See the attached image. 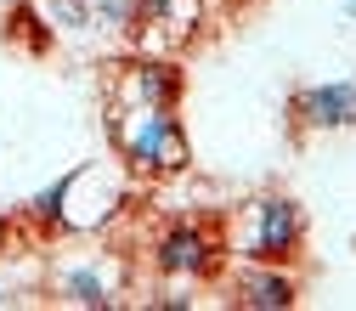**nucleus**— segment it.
Returning a JSON list of instances; mask_svg holds the SVG:
<instances>
[{
	"mask_svg": "<svg viewBox=\"0 0 356 311\" xmlns=\"http://www.w3.org/2000/svg\"><path fill=\"white\" fill-rule=\"evenodd\" d=\"M6 40L17 51H29V57H46L57 46V29L46 23V12H40L34 0H17V6L6 12Z\"/></svg>",
	"mask_w": 356,
	"mask_h": 311,
	"instance_id": "nucleus-8",
	"label": "nucleus"
},
{
	"mask_svg": "<svg viewBox=\"0 0 356 311\" xmlns=\"http://www.w3.org/2000/svg\"><path fill=\"white\" fill-rule=\"evenodd\" d=\"M153 305H164V311H193V305H198V300H193V294H187V289H170V294H159V300H153Z\"/></svg>",
	"mask_w": 356,
	"mask_h": 311,
	"instance_id": "nucleus-12",
	"label": "nucleus"
},
{
	"mask_svg": "<svg viewBox=\"0 0 356 311\" xmlns=\"http://www.w3.org/2000/svg\"><path fill=\"white\" fill-rule=\"evenodd\" d=\"M345 17H350V23H356V0H345Z\"/></svg>",
	"mask_w": 356,
	"mask_h": 311,
	"instance_id": "nucleus-14",
	"label": "nucleus"
},
{
	"mask_svg": "<svg viewBox=\"0 0 356 311\" xmlns=\"http://www.w3.org/2000/svg\"><path fill=\"white\" fill-rule=\"evenodd\" d=\"M108 142L119 153V164L130 175H147V182H170V175H187L193 164V142L187 125L175 108H142V102H108L102 113Z\"/></svg>",
	"mask_w": 356,
	"mask_h": 311,
	"instance_id": "nucleus-1",
	"label": "nucleus"
},
{
	"mask_svg": "<svg viewBox=\"0 0 356 311\" xmlns=\"http://www.w3.org/2000/svg\"><path fill=\"white\" fill-rule=\"evenodd\" d=\"M289 119L300 130H356V79L300 85L289 97Z\"/></svg>",
	"mask_w": 356,
	"mask_h": 311,
	"instance_id": "nucleus-7",
	"label": "nucleus"
},
{
	"mask_svg": "<svg viewBox=\"0 0 356 311\" xmlns=\"http://www.w3.org/2000/svg\"><path fill=\"white\" fill-rule=\"evenodd\" d=\"M187 97V74L175 57H130L119 63L113 97L108 102H142V108H181Z\"/></svg>",
	"mask_w": 356,
	"mask_h": 311,
	"instance_id": "nucleus-5",
	"label": "nucleus"
},
{
	"mask_svg": "<svg viewBox=\"0 0 356 311\" xmlns=\"http://www.w3.org/2000/svg\"><path fill=\"white\" fill-rule=\"evenodd\" d=\"M227 260V244L209 221H170L153 238V272L175 278V283H209Z\"/></svg>",
	"mask_w": 356,
	"mask_h": 311,
	"instance_id": "nucleus-3",
	"label": "nucleus"
},
{
	"mask_svg": "<svg viewBox=\"0 0 356 311\" xmlns=\"http://www.w3.org/2000/svg\"><path fill=\"white\" fill-rule=\"evenodd\" d=\"M51 300L79 305V311H113L124 300V260H113V255L57 260L51 266Z\"/></svg>",
	"mask_w": 356,
	"mask_h": 311,
	"instance_id": "nucleus-4",
	"label": "nucleus"
},
{
	"mask_svg": "<svg viewBox=\"0 0 356 311\" xmlns=\"http://www.w3.org/2000/svg\"><path fill=\"white\" fill-rule=\"evenodd\" d=\"M40 12H46V23L57 34H79V29H91V0H40Z\"/></svg>",
	"mask_w": 356,
	"mask_h": 311,
	"instance_id": "nucleus-10",
	"label": "nucleus"
},
{
	"mask_svg": "<svg viewBox=\"0 0 356 311\" xmlns=\"http://www.w3.org/2000/svg\"><path fill=\"white\" fill-rule=\"evenodd\" d=\"M232 294L243 311H294L305 283L294 266H277V260H243L238 278H232Z\"/></svg>",
	"mask_w": 356,
	"mask_h": 311,
	"instance_id": "nucleus-6",
	"label": "nucleus"
},
{
	"mask_svg": "<svg viewBox=\"0 0 356 311\" xmlns=\"http://www.w3.org/2000/svg\"><path fill=\"white\" fill-rule=\"evenodd\" d=\"M130 6H136V0H91L97 23H108V29H130Z\"/></svg>",
	"mask_w": 356,
	"mask_h": 311,
	"instance_id": "nucleus-11",
	"label": "nucleus"
},
{
	"mask_svg": "<svg viewBox=\"0 0 356 311\" xmlns=\"http://www.w3.org/2000/svg\"><path fill=\"white\" fill-rule=\"evenodd\" d=\"M68 187H74V170L68 175H57L51 187H40L29 204H23V221L34 232H46V238H57L63 232V215H68Z\"/></svg>",
	"mask_w": 356,
	"mask_h": 311,
	"instance_id": "nucleus-9",
	"label": "nucleus"
},
{
	"mask_svg": "<svg viewBox=\"0 0 356 311\" xmlns=\"http://www.w3.org/2000/svg\"><path fill=\"white\" fill-rule=\"evenodd\" d=\"M6 249H12V215L0 209V255H6Z\"/></svg>",
	"mask_w": 356,
	"mask_h": 311,
	"instance_id": "nucleus-13",
	"label": "nucleus"
},
{
	"mask_svg": "<svg viewBox=\"0 0 356 311\" xmlns=\"http://www.w3.org/2000/svg\"><path fill=\"white\" fill-rule=\"evenodd\" d=\"M305 232H311V221H305V204L289 198V193H260L249 204V232L238 244L243 260H277V266H294L300 249H305Z\"/></svg>",
	"mask_w": 356,
	"mask_h": 311,
	"instance_id": "nucleus-2",
	"label": "nucleus"
}]
</instances>
